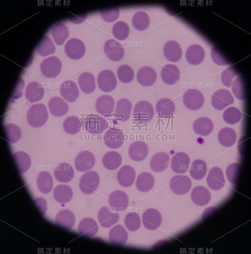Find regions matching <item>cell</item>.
I'll use <instances>...</instances> for the list:
<instances>
[{"label":"cell","instance_id":"obj_12","mask_svg":"<svg viewBox=\"0 0 251 254\" xmlns=\"http://www.w3.org/2000/svg\"><path fill=\"white\" fill-rule=\"evenodd\" d=\"M104 51L107 58L114 62L122 61L125 56V49L122 45L115 40H107L104 44Z\"/></svg>","mask_w":251,"mask_h":254},{"label":"cell","instance_id":"obj_4","mask_svg":"<svg viewBox=\"0 0 251 254\" xmlns=\"http://www.w3.org/2000/svg\"><path fill=\"white\" fill-rule=\"evenodd\" d=\"M185 106L191 111H197L202 108L205 103L204 96L197 89H188L184 94Z\"/></svg>","mask_w":251,"mask_h":254},{"label":"cell","instance_id":"obj_56","mask_svg":"<svg viewBox=\"0 0 251 254\" xmlns=\"http://www.w3.org/2000/svg\"><path fill=\"white\" fill-rule=\"evenodd\" d=\"M241 165L239 163H233L229 165L226 169L227 180L231 184H238L239 173H240Z\"/></svg>","mask_w":251,"mask_h":254},{"label":"cell","instance_id":"obj_42","mask_svg":"<svg viewBox=\"0 0 251 254\" xmlns=\"http://www.w3.org/2000/svg\"><path fill=\"white\" fill-rule=\"evenodd\" d=\"M80 90L85 94H91L95 91L96 85L95 77L89 72H84L79 76V80Z\"/></svg>","mask_w":251,"mask_h":254},{"label":"cell","instance_id":"obj_49","mask_svg":"<svg viewBox=\"0 0 251 254\" xmlns=\"http://www.w3.org/2000/svg\"><path fill=\"white\" fill-rule=\"evenodd\" d=\"M132 25L138 31L147 29L150 24V19L147 13L144 11H138L132 18Z\"/></svg>","mask_w":251,"mask_h":254},{"label":"cell","instance_id":"obj_57","mask_svg":"<svg viewBox=\"0 0 251 254\" xmlns=\"http://www.w3.org/2000/svg\"><path fill=\"white\" fill-rule=\"evenodd\" d=\"M100 15L102 18L106 22H114L119 18L120 9L118 8L102 9L100 11Z\"/></svg>","mask_w":251,"mask_h":254},{"label":"cell","instance_id":"obj_39","mask_svg":"<svg viewBox=\"0 0 251 254\" xmlns=\"http://www.w3.org/2000/svg\"><path fill=\"white\" fill-rule=\"evenodd\" d=\"M13 159L15 163L18 172L22 174L30 169L32 161L29 154L25 151H20L13 154Z\"/></svg>","mask_w":251,"mask_h":254},{"label":"cell","instance_id":"obj_1","mask_svg":"<svg viewBox=\"0 0 251 254\" xmlns=\"http://www.w3.org/2000/svg\"><path fill=\"white\" fill-rule=\"evenodd\" d=\"M48 118V111L43 104H34L28 109L27 119L30 127L35 128L44 127Z\"/></svg>","mask_w":251,"mask_h":254},{"label":"cell","instance_id":"obj_37","mask_svg":"<svg viewBox=\"0 0 251 254\" xmlns=\"http://www.w3.org/2000/svg\"><path fill=\"white\" fill-rule=\"evenodd\" d=\"M52 37L58 46H63L69 35V30L64 23L58 22L51 27Z\"/></svg>","mask_w":251,"mask_h":254},{"label":"cell","instance_id":"obj_17","mask_svg":"<svg viewBox=\"0 0 251 254\" xmlns=\"http://www.w3.org/2000/svg\"><path fill=\"white\" fill-rule=\"evenodd\" d=\"M190 159L188 154L184 152L175 154L171 161L172 170L178 174H184L190 167Z\"/></svg>","mask_w":251,"mask_h":254},{"label":"cell","instance_id":"obj_45","mask_svg":"<svg viewBox=\"0 0 251 254\" xmlns=\"http://www.w3.org/2000/svg\"><path fill=\"white\" fill-rule=\"evenodd\" d=\"M54 199L60 203L69 202L73 197V191L70 187L66 185H60L54 189Z\"/></svg>","mask_w":251,"mask_h":254},{"label":"cell","instance_id":"obj_51","mask_svg":"<svg viewBox=\"0 0 251 254\" xmlns=\"http://www.w3.org/2000/svg\"><path fill=\"white\" fill-rule=\"evenodd\" d=\"M242 117V113L235 107L227 108L223 114L224 120L229 125L237 124L241 120Z\"/></svg>","mask_w":251,"mask_h":254},{"label":"cell","instance_id":"obj_29","mask_svg":"<svg viewBox=\"0 0 251 254\" xmlns=\"http://www.w3.org/2000/svg\"><path fill=\"white\" fill-rule=\"evenodd\" d=\"M163 54L168 61L171 63H177L182 59V50L179 43L170 40L166 43L163 48Z\"/></svg>","mask_w":251,"mask_h":254},{"label":"cell","instance_id":"obj_5","mask_svg":"<svg viewBox=\"0 0 251 254\" xmlns=\"http://www.w3.org/2000/svg\"><path fill=\"white\" fill-rule=\"evenodd\" d=\"M192 187L190 178L183 175H175L170 181V188L173 193L183 195L188 193Z\"/></svg>","mask_w":251,"mask_h":254},{"label":"cell","instance_id":"obj_25","mask_svg":"<svg viewBox=\"0 0 251 254\" xmlns=\"http://www.w3.org/2000/svg\"><path fill=\"white\" fill-rule=\"evenodd\" d=\"M109 239L113 246H124L128 239V234L124 227L118 225L111 229Z\"/></svg>","mask_w":251,"mask_h":254},{"label":"cell","instance_id":"obj_50","mask_svg":"<svg viewBox=\"0 0 251 254\" xmlns=\"http://www.w3.org/2000/svg\"><path fill=\"white\" fill-rule=\"evenodd\" d=\"M4 130L7 141L9 143H16L22 136L20 128L15 124H8L4 126Z\"/></svg>","mask_w":251,"mask_h":254},{"label":"cell","instance_id":"obj_36","mask_svg":"<svg viewBox=\"0 0 251 254\" xmlns=\"http://www.w3.org/2000/svg\"><path fill=\"white\" fill-rule=\"evenodd\" d=\"M214 127L212 121L205 117L197 119L193 125L194 132L202 136H207L211 134Z\"/></svg>","mask_w":251,"mask_h":254},{"label":"cell","instance_id":"obj_16","mask_svg":"<svg viewBox=\"0 0 251 254\" xmlns=\"http://www.w3.org/2000/svg\"><path fill=\"white\" fill-rule=\"evenodd\" d=\"M208 187L213 190H220L226 185L223 171L219 167L212 168L208 173L207 178Z\"/></svg>","mask_w":251,"mask_h":254},{"label":"cell","instance_id":"obj_30","mask_svg":"<svg viewBox=\"0 0 251 254\" xmlns=\"http://www.w3.org/2000/svg\"><path fill=\"white\" fill-rule=\"evenodd\" d=\"M132 105L127 99H122L118 101L115 111V119L121 122H125L131 117Z\"/></svg>","mask_w":251,"mask_h":254},{"label":"cell","instance_id":"obj_15","mask_svg":"<svg viewBox=\"0 0 251 254\" xmlns=\"http://www.w3.org/2000/svg\"><path fill=\"white\" fill-rule=\"evenodd\" d=\"M109 205L118 212H123L129 205V197L125 192L117 190L111 193L108 199Z\"/></svg>","mask_w":251,"mask_h":254},{"label":"cell","instance_id":"obj_18","mask_svg":"<svg viewBox=\"0 0 251 254\" xmlns=\"http://www.w3.org/2000/svg\"><path fill=\"white\" fill-rule=\"evenodd\" d=\"M78 230L80 236L91 239L98 233L99 226L95 220L91 218H85L80 221Z\"/></svg>","mask_w":251,"mask_h":254},{"label":"cell","instance_id":"obj_14","mask_svg":"<svg viewBox=\"0 0 251 254\" xmlns=\"http://www.w3.org/2000/svg\"><path fill=\"white\" fill-rule=\"evenodd\" d=\"M98 217L101 226L105 229H109L118 222L120 214L113 208L103 206L99 211Z\"/></svg>","mask_w":251,"mask_h":254},{"label":"cell","instance_id":"obj_23","mask_svg":"<svg viewBox=\"0 0 251 254\" xmlns=\"http://www.w3.org/2000/svg\"><path fill=\"white\" fill-rule=\"evenodd\" d=\"M60 92L62 97L68 103H74L79 96V91L76 84L72 80H66L61 85Z\"/></svg>","mask_w":251,"mask_h":254},{"label":"cell","instance_id":"obj_7","mask_svg":"<svg viewBox=\"0 0 251 254\" xmlns=\"http://www.w3.org/2000/svg\"><path fill=\"white\" fill-rule=\"evenodd\" d=\"M84 127L90 134H99L107 128V121L98 115L87 116L84 119Z\"/></svg>","mask_w":251,"mask_h":254},{"label":"cell","instance_id":"obj_13","mask_svg":"<svg viewBox=\"0 0 251 254\" xmlns=\"http://www.w3.org/2000/svg\"><path fill=\"white\" fill-rule=\"evenodd\" d=\"M162 220L161 213L154 208L146 210L142 217L144 227L149 230H157L162 225Z\"/></svg>","mask_w":251,"mask_h":254},{"label":"cell","instance_id":"obj_58","mask_svg":"<svg viewBox=\"0 0 251 254\" xmlns=\"http://www.w3.org/2000/svg\"><path fill=\"white\" fill-rule=\"evenodd\" d=\"M237 75L236 71L233 67H229L223 71L221 74L222 84L227 87H231L233 79Z\"/></svg>","mask_w":251,"mask_h":254},{"label":"cell","instance_id":"obj_35","mask_svg":"<svg viewBox=\"0 0 251 254\" xmlns=\"http://www.w3.org/2000/svg\"><path fill=\"white\" fill-rule=\"evenodd\" d=\"M156 111L160 118H171L175 112L174 102L169 98L161 99L156 104Z\"/></svg>","mask_w":251,"mask_h":254},{"label":"cell","instance_id":"obj_32","mask_svg":"<svg viewBox=\"0 0 251 254\" xmlns=\"http://www.w3.org/2000/svg\"><path fill=\"white\" fill-rule=\"evenodd\" d=\"M161 77L166 84L174 85L179 81L181 72L177 66L174 64H168L161 71Z\"/></svg>","mask_w":251,"mask_h":254},{"label":"cell","instance_id":"obj_2","mask_svg":"<svg viewBox=\"0 0 251 254\" xmlns=\"http://www.w3.org/2000/svg\"><path fill=\"white\" fill-rule=\"evenodd\" d=\"M155 116L154 109L150 103L146 101H139L133 109V118L138 123H148Z\"/></svg>","mask_w":251,"mask_h":254},{"label":"cell","instance_id":"obj_34","mask_svg":"<svg viewBox=\"0 0 251 254\" xmlns=\"http://www.w3.org/2000/svg\"><path fill=\"white\" fill-rule=\"evenodd\" d=\"M170 163V156L164 152L154 154L150 161L151 169L156 173L164 172L169 167Z\"/></svg>","mask_w":251,"mask_h":254},{"label":"cell","instance_id":"obj_48","mask_svg":"<svg viewBox=\"0 0 251 254\" xmlns=\"http://www.w3.org/2000/svg\"><path fill=\"white\" fill-rule=\"evenodd\" d=\"M81 121L77 116H70L65 119L63 123V127L66 133L71 135L76 134L81 129Z\"/></svg>","mask_w":251,"mask_h":254},{"label":"cell","instance_id":"obj_9","mask_svg":"<svg viewBox=\"0 0 251 254\" xmlns=\"http://www.w3.org/2000/svg\"><path fill=\"white\" fill-rule=\"evenodd\" d=\"M78 172H86L91 170L96 164L95 156L89 151H82L77 154L74 161Z\"/></svg>","mask_w":251,"mask_h":254},{"label":"cell","instance_id":"obj_10","mask_svg":"<svg viewBox=\"0 0 251 254\" xmlns=\"http://www.w3.org/2000/svg\"><path fill=\"white\" fill-rule=\"evenodd\" d=\"M98 84L101 91L104 92H112L117 86V77L112 71L104 70L98 75Z\"/></svg>","mask_w":251,"mask_h":254},{"label":"cell","instance_id":"obj_24","mask_svg":"<svg viewBox=\"0 0 251 254\" xmlns=\"http://www.w3.org/2000/svg\"><path fill=\"white\" fill-rule=\"evenodd\" d=\"M117 179L121 186L129 188L134 183L136 179V172L131 166H123L118 173Z\"/></svg>","mask_w":251,"mask_h":254},{"label":"cell","instance_id":"obj_43","mask_svg":"<svg viewBox=\"0 0 251 254\" xmlns=\"http://www.w3.org/2000/svg\"><path fill=\"white\" fill-rule=\"evenodd\" d=\"M103 164L104 168L108 170H116L122 164V157L117 151H110L104 154L103 158Z\"/></svg>","mask_w":251,"mask_h":254},{"label":"cell","instance_id":"obj_38","mask_svg":"<svg viewBox=\"0 0 251 254\" xmlns=\"http://www.w3.org/2000/svg\"><path fill=\"white\" fill-rule=\"evenodd\" d=\"M48 106L50 112L56 117H62L68 113V104L61 97H52L50 99Z\"/></svg>","mask_w":251,"mask_h":254},{"label":"cell","instance_id":"obj_20","mask_svg":"<svg viewBox=\"0 0 251 254\" xmlns=\"http://www.w3.org/2000/svg\"><path fill=\"white\" fill-rule=\"evenodd\" d=\"M149 148L147 144L142 141H135L129 148V156L132 160L139 162L147 157Z\"/></svg>","mask_w":251,"mask_h":254},{"label":"cell","instance_id":"obj_33","mask_svg":"<svg viewBox=\"0 0 251 254\" xmlns=\"http://www.w3.org/2000/svg\"><path fill=\"white\" fill-rule=\"evenodd\" d=\"M205 56L204 49L199 45H192L187 50L186 54L187 61L191 65H199L204 60Z\"/></svg>","mask_w":251,"mask_h":254},{"label":"cell","instance_id":"obj_54","mask_svg":"<svg viewBox=\"0 0 251 254\" xmlns=\"http://www.w3.org/2000/svg\"><path fill=\"white\" fill-rule=\"evenodd\" d=\"M118 79L125 84H128L134 79V72L133 69L127 65H123L118 68L117 71Z\"/></svg>","mask_w":251,"mask_h":254},{"label":"cell","instance_id":"obj_8","mask_svg":"<svg viewBox=\"0 0 251 254\" xmlns=\"http://www.w3.org/2000/svg\"><path fill=\"white\" fill-rule=\"evenodd\" d=\"M234 103V99L228 90L220 89L212 95L211 103L214 108L218 111L223 110Z\"/></svg>","mask_w":251,"mask_h":254},{"label":"cell","instance_id":"obj_27","mask_svg":"<svg viewBox=\"0 0 251 254\" xmlns=\"http://www.w3.org/2000/svg\"><path fill=\"white\" fill-rule=\"evenodd\" d=\"M43 85L37 82H32L28 84L25 91V98L31 103L41 101L44 96Z\"/></svg>","mask_w":251,"mask_h":254},{"label":"cell","instance_id":"obj_46","mask_svg":"<svg viewBox=\"0 0 251 254\" xmlns=\"http://www.w3.org/2000/svg\"><path fill=\"white\" fill-rule=\"evenodd\" d=\"M207 173V165L205 161L196 160L191 163L190 168L191 177L194 180H201Z\"/></svg>","mask_w":251,"mask_h":254},{"label":"cell","instance_id":"obj_22","mask_svg":"<svg viewBox=\"0 0 251 254\" xmlns=\"http://www.w3.org/2000/svg\"><path fill=\"white\" fill-rule=\"evenodd\" d=\"M75 223L74 213L70 210H63L57 215L55 224L61 229L70 230L74 227Z\"/></svg>","mask_w":251,"mask_h":254},{"label":"cell","instance_id":"obj_3","mask_svg":"<svg viewBox=\"0 0 251 254\" xmlns=\"http://www.w3.org/2000/svg\"><path fill=\"white\" fill-rule=\"evenodd\" d=\"M100 183L98 173L94 171L84 173L80 178L79 188L80 191L86 194H91L97 190Z\"/></svg>","mask_w":251,"mask_h":254},{"label":"cell","instance_id":"obj_28","mask_svg":"<svg viewBox=\"0 0 251 254\" xmlns=\"http://www.w3.org/2000/svg\"><path fill=\"white\" fill-rule=\"evenodd\" d=\"M137 80L142 86L150 87L157 80V74L154 68L145 66L139 70L137 73Z\"/></svg>","mask_w":251,"mask_h":254},{"label":"cell","instance_id":"obj_53","mask_svg":"<svg viewBox=\"0 0 251 254\" xmlns=\"http://www.w3.org/2000/svg\"><path fill=\"white\" fill-rule=\"evenodd\" d=\"M141 219L138 213L129 212L125 218V224L131 232H136L141 227Z\"/></svg>","mask_w":251,"mask_h":254},{"label":"cell","instance_id":"obj_11","mask_svg":"<svg viewBox=\"0 0 251 254\" xmlns=\"http://www.w3.org/2000/svg\"><path fill=\"white\" fill-rule=\"evenodd\" d=\"M65 52L68 58L72 60H79L86 54V47L81 40L72 39L65 44Z\"/></svg>","mask_w":251,"mask_h":254},{"label":"cell","instance_id":"obj_47","mask_svg":"<svg viewBox=\"0 0 251 254\" xmlns=\"http://www.w3.org/2000/svg\"><path fill=\"white\" fill-rule=\"evenodd\" d=\"M38 53L42 57H47L55 53L56 48L51 38L44 36L37 45Z\"/></svg>","mask_w":251,"mask_h":254},{"label":"cell","instance_id":"obj_52","mask_svg":"<svg viewBox=\"0 0 251 254\" xmlns=\"http://www.w3.org/2000/svg\"><path fill=\"white\" fill-rule=\"evenodd\" d=\"M113 34L118 40L123 41L127 39L129 34V28L124 21H118L113 26Z\"/></svg>","mask_w":251,"mask_h":254},{"label":"cell","instance_id":"obj_40","mask_svg":"<svg viewBox=\"0 0 251 254\" xmlns=\"http://www.w3.org/2000/svg\"><path fill=\"white\" fill-rule=\"evenodd\" d=\"M155 180L153 175L148 172L141 173L137 178L136 187L142 193L151 190L155 186Z\"/></svg>","mask_w":251,"mask_h":254},{"label":"cell","instance_id":"obj_59","mask_svg":"<svg viewBox=\"0 0 251 254\" xmlns=\"http://www.w3.org/2000/svg\"><path fill=\"white\" fill-rule=\"evenodd\" d=\"M211 56L212 60L217 65H226L229 64L226 59L224 58V57L222 56V55L215 47L212 50Z\"/></svg>","mask_w":251,"mask_h":254},{"label":"cell","instance_id":"obj_19","mask_svg":"<svg viewBox=\"0 0 251 254\" xmlns=\"http://www.w3.org/2000/svg\"><path fill=\"white\" fill-rule=\"evenodd\" d=\"M115 102L109 95H104L99 97L96 102V109L99 115L110 116L115 110Z\"/></svg>","mask_w":251,"mask_h":254},{"label":"cell","instance_id":"obj_26","mask_svg":"<svg viewBox=\"0 0 251 254\" xmlns=\"http://www.w3.org/2000/svg\"><path fill=\"white\" fill-rule=\"evenodd\" d=\"M54 176L59 182L68 183L74 177V170L70 164L63 163L59 164L54 170Z\"/></svg>","mask_w":251,"mask_h":254},{"label":"cell","instance_id":"obj_41","mask_svg":"<svg viewBox=\"0 0 251 254\" xmlns=\"http://www.w3.org/2000/svg\"><path fill=\"white\" fill-rule=\"evenodd\" d=\"M36 182L38 189L42 193L48 194L53 189V178L49 172H40L37 176Z\"/></svg>","mask_w":251,"mask_h":254},{"label":"cell","instance_id":"obj_21","mask_svg":"<svg viewBox=\"0 0 251 254\" xmlns=\"http://www.w3.org/2000/svg\"><path fill=\"white\" fill-rule=\"evenodd\" d=\"M104 141L108 148L118 149L124 142V134L121 130L110 129L104 134Z\"/></svg>","mask_w":251,"mask_h":254},{"label":"cell","instance_id":"obj_6","mask_svg":"<svg viewBox=\"0 0 251 254\" xmlns=\"http://www.w3.org/2000/svg\"><path fill=\"white\" fill-rule=\"evenodd\" d=\"M62 63L56 57L45 59L40 65V70L42 74L47 78H55L60 74L62 70Z\"/></svg>","mask_w":251,"mask_h":254},{"label":"cell","instance_id":"obj_55","mask_svg":"<svg viewBox=\"0 0 251 254\" xmlns=\"http://www.w3.org/2000/svg\"><path fill=\"white\" fill-rule=\"evenodd\" d=\"M232 91L234 96L239 100H245L246 98V92L245 82L242 78L238 77L232 84Z\"/></svg>","mask_w":251,"mask_h":254},{"label":"cell","instance_id":"obj_31","mask_svg":"<svg viewBox=\"0 0 251 254\" xmlns=\"http://www.w3.org/2000/svg\"><path fill=\"white\" fill-rule=\"evenodd\" d=\"M191 199L196 205L203 206L207 205L211 200V194L205 187L198 186L191 191Z\"/></svg>","mask_w":251,"mask_h":254},{"label":"cell","instance_id":"obj_44","mask_svg":"<svg viewBox=\"0 0 251 254\" xmlns=\"http://www.w3.org/2000/svg\"><path fill=\"white\" fill-rule=\"evenodd\" d=\"M218 140L222 146L230 148L236 142V132L232 128L224 127L218 134Z\"/></svg>","mask_w":251,"mask_h":254}]
</instances>
